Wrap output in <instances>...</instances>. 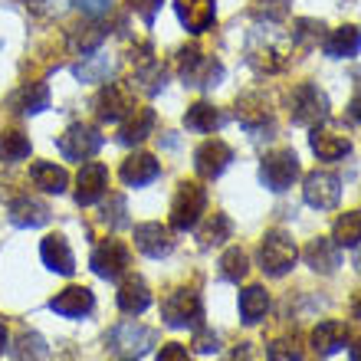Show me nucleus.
I'll return each mask as SVG.
<instances>
[{"label": "nucleus", "mask_w": 361, "mask_h": 361, "mask_svg": "<svg viewBox=\"0 0 361 361\" xmlns=\"http://www.w3.org/2000/svg\"><path fill=\"white\" fill-rule=\"evenodd\" d=\"M299 259V247L286 230H267V237L259 243V267L267 276H286Z\"/></svg>", "instance_id": "obj_1"}, {"label": "nucleus", "mask_w": 361, "mask_h": 361, "mask_svg": "<svg viewBox=\"0 0 361 361\" xmlns=\"http://www.w3.org/2000/svg\"><path fill=\"white\" fill-rule=\"evenodd\" d=\"M207 210V190L197 180H180L178 194L171 200V230H194L200 224V214Z\"/></svg>", "instance_id": "obj_2"}, {"label": "nucleus", "mask_w": 361, "mask_h": 361, "mask_svg": "<svg viewBox=\"0 0 361 361\" xmlns=\"http://www.w3.org/2000/svg\"><path fill=\"white\" fill-rule=\"evenodd\" d=\"M295 178H299V158H295L293 148H279V152L263 154V161H259V180H263L267 190L283 194V190L293 188Z\"/></svg>", "instance_id": "obj_3"}, {"label": "nucleus", "mask_w": 361, "mask_h": 361, "mask_svg": "<svg viewBox=\"0 0 361 361\" xmlns=\"http://www.w3.org/2000/svg\"><path fill=\"white\" fill-rule=\"evenodd\" d=\"M161 315L171 329H188V325L197 329L204 319V302L194 289H171L161 302Z\"/></svg>", "instance_id": "obj_4"}, {"label": "nucleus", "mask_w": 361, "mask_h": 361, "mask_svg": "<svg viewBox=\"0 0 361 361\" xmlns=\"http://www.w3.org/2000/svg\"><path fill=\"white\" fill-rule=\"evenodd\" d=\"M158 342V332L154 329H145L138 322H122L115 325L112 335H109V348L115 355H122L125 361H135L142 358L145 352H152V345Z\"/></svg>", "instance_id": "obj_5"}, {"label": "nucleus", "mask_w": 361, "mask_h": 361, "mask_svg": "<svg viewBox=\"0 0 361 361\" xmlns=\"http://www.w3.org/2000/svg\"><path fill=\"white\" fill-rule=\"evenodd\" d=\"M178 63H180V76H184V82H188V86L214 89V86H220V79H224V66H220L217 59L204 56L197 47L180 49Z\"/></svg>", "instance_id": "obj_6"}, {"label": "nucleus", "mask_w": 361, "mask_h": 361, "mask_svg": "<svg viewBox=\"0 0 361 361\" xmlns=\"http://www.w3.org/2000/svg\"><path fill=\"white\" fill-rule=\"evenodd\" d=\"M289 115H293L295 125L312 128V125H319V122L329 118V99H325V92L319 86L302 82V86L293 92V99H289Z\"/></svg>", "instance_id": "obj_7"}, {"label": "nucleus", "mask_w": 361, "mask_h": 361, "mask_svg": "<svg viewBox=\"0 0 361 361\" xmlns=\"http://www.w3.org/2000/svg\"><path fill=\"white\" fill-rule=\"evenodd\" d=\"M59 152H63V158H69V161H89L99 148H102V135H99V128H92V125H69L66 132L59 135Z\"/></svg>", "instance_id": "obj_8"}, {"label": "nucleus", "mask_w": 361, "mask_h": 361, "mask_svg": "<svg viewBox=\"0 0 361 361\" xmlns=\"http://www.w3.org/2000/svg\"><path fill=\"white\" fill-rule=\"evenodd\" d=\"M302 197H305V204L315 210H332L335 204H338V197H342V180H338V174H332V171L305 174Z\"/></svg>", "instance_id": "obj_9"}, {"label": "nucleus", "mask_w": 361, "mask_h": 361, "mask_svg": "<svg viewBox=\"0 0 361 361\" xmlns=\"http://www.w3.org/2000/svg\"><path fill=\"white\" fill-rule=\"evenodd\" d=\"M230 161H233V148L227 142H220V138H210L194 152V171L204 180L220 178L230 168Z\"/></svg>", "instance_id": "obj_10"}, {"label": "nucleus", "mask_w": 361, "mask_h": 361, "mask_svg": "<svg viewBox=\"0 0 361 361\" xmlns=\"http://www.w3.org/2000/svg\"><path fill=\"white\" fill-rule=\"evenodd\" d=\"M92 269L95 276H102V279H118V276L128 269L132 257H128V247H125L122 240H102L99 247L92 250Z\"/></svg>", "instance_id": "obj_11"}, {"label": "nucleus", "mask_w": 361, "mask_h": 361, "mask_svg": "<svg viewBox=\"0 0 361 361\" xmlns=\"http://www.w3.org/2000/svg\"><path fill=\"white\" fill-rule=\"evenodd\" d=\"M109 190V168L99 161H86L76 178V204L79 207H92L105 197Z\"/></svg>", "instance_id": "obj_12"}, {"label": "nucleus", "mask_w": 361, "mask_h": 361, "mask_svg": "<svg viewBox=\"0 0 361 361\" xmlns=\"http://www.w3.org/2000/svg\"><path fill=\"white\" fill-rule=\"evenodd\" d=\"M135 247L142 250L145 257H168L174 250V237H171V227H164V224H154V220H148V224H138L135 227Z\"/></svg>", "instance_id": "obj_13"}, {"label": "nucleus", "mask_w": 361, "mask_h": 361, "mask_svg": "<svg viewBox=\"0 0 361 361\" xmlns=\"http://www.w3.org/2000/svg\"><path fill=\"white\" fill-rule=\"evenodd\" d=\"M92 305H95V295L86 286H69V289H63V293H56L49 299V309L56 315H63V319H82V315L92 312Z\"/></svg>", "instance_id": "obj_14"}, {"label": "nucleus", "mask_w": 361, "mask_h": 361, "mask_svg": "<svg viewBox=\"0 0 361 361\" xmlns=\"http://www.w3.org/2000/svg\"><path fill=\"white\" fill-rule=\"evenodd\" d=\"M174 10H178L180 23L188 27V33H204V30L214 27L217 20V4L214 0H174Z\"/></svg>", "instance_id": "obj_15"}, {"label": "nucleus", "mask_w": 361, "mask_h": 361, "mask_svg": "<svg viewBox=\"0 0 361 361\" xmlns=\"http://www.w3.org/2000/svg\"><path fill=\"white\" fill-rule=\"evenodd\" d=\"M132 109H135L132 92L125 86H115V82H109V86L99 92V99H95V112H99L102 122H122Z\"/></svg>", "instance_id": "obj_16"}, {"label": "nucleus", "mask_w": 361, "mask_h": 361, "mask_svg": "<svg viewBox=\"0 0 361 361\" xmlns=\"http://www.w3.org/2000/svg\"><path fill=\"white\" fill-rule=\"evenodd\" d=\"M39 257H43V263L59 276L76 273V257H73L69 240L63 237V233H49V237H43V243H39Z\"/></svg>", "instance_id": "obj_17"}, {"label": "nucleus", "mask_w": 361, "mask_h": 361, "mask_svg": "<svg viewBox=\"0 0 361 361\" xmlns=\"http://www.w3.org/2000/svg\"><path fill=\"white\" fill-rule=\"evenodd\" d=\"M154 122H158V118H154V109H145V105L138 109V105H135L132 112L122 118V125H118V142L122 145L145 142V138L154 132Z\"/></svg>", "instance_id": "obj_18"}, {"label": "nucleus", "mask_w": 361, "mask_h": 361, "mask_svg": "<svg viewBox=\"0 0 361 361\" xmlns=\"http://www.w3.org/2000/svg\"><path fill=\"white\" fill-rule=\"evenodd\" d=\"M122 180L128 184V188H145V184H152L158 174H161V164H158V158L154 154H132V158H125L122 161Z\"/></svg>", "instance_id": "obj_19"}, {"label": "nucleus", "mask_w": 361, "mask_h": 361, "mask_svg": "<svg viewBox=\"0 0 361 361\" xmlns=\"http://www.w3.org/2000/svg\"><path fill=\"white\" fill-rule=\"evenodd\" d=\"M342 247H335V240H325V237H315L309 240V247H305V263L315 269V273L322 276H332L335 269L342 267Z\"/></svg>", "instance_id": "obj_20"}, {"label": "nucleus", "mask_w": 361, "mask_h": 361, "mask_svg": "<svg viewBox=\"0 0 361 361\" xmlns=\"http://www.w3.org/2000/svg\"><path fill=\"white\" fill-rule=\"evenodd\" d=\"M309 145H312V152L319 154L322 161H338V158H345V154L352 152V142H348V135L329 132V128H319V125H312Z\"/></svg>", "instance_id": "obj_21"}, {"label": "nucleus", "mask_w": 361, "mask_h": 361, "mask_svg": "<svg viewBox=\"0 0 361 361\" xmlns=\"http://www.w3.org/2000/svg\"><path fill=\"white\" fill-rule=\"evenodd\" d=\"M345 342H348V325L345 322L329 319V322H319L312 329V348H315V355H322V358L342 352Z\"/></svg>", "instance_id": "obj_22"}, {"label": "nucleus", "mask_w": 361, "mask_h": 361, "mask_svg": "<svg viewBox=\"0 0 361 361\" xmlns=\"http://www.w3.org/2000/svg\"><path fill=\"white\" fill-rule=\"evenodd\" d=\"M47 220H49V207L43 200L30 197V194L10 200V224L13 227H43Z\"/></svg>", "instance_id": "obj_23"}, {"label": "nucleus", "mask_w": 361, "mask_h": 361, "mask_svg": "<svg viewBox=\"0 0 361 361\" xmlns=\"http://www.w3.org/2000/svg\"><path fill=\"white\" fill-rule=\"evenodd\" d=\"M30 180H33V188H39L43 194H66L69 188V174L66 168H59L53 161H37L30 168Z\"/></svg>", "instance_id": "obj_24"}, {"label": "nucleus", "mask_w": 361, "mask_h": 361, "mask_svg": "<svg viewBox=\"0 0 361 361\" xmlns=\"http://www.w3.org/2000/svg\"><path fill=\"white\" fill-rule=\"evenodd\" d=\"M152 305V289L145 286V279H125L122 289H118V309L125 315H142L145 309Z\"/></svg>", "instance_id": "obj_25"}, {"label": "nucleus", "mask_w": 361, "mask_h": 361, "mask_svg": "<svg viewBox=\"0 0 361 361\" xmlns=\"http://www.w3.org/2000/svg\"><path fill=\"white\" fill-rule=\"evenodd\" d=\"M250 63L259 69V73H283L289 66V49L286 47H276L273 39L257 47V43H250Z\"/></svg>", "instance_id": "obj_26"}, {"label": "nucleus", "mask_w": 361, "mask_h": 361, "mask_svg": "<svg viewBox=\"0 0 361 361\" xmlns=\"http://www.w3.org/2000/svg\"><path fill=\"white\" fill-rule=\"evenodd\" d=\"M361 49V30L358 27H338L332 30V37L325 39V53L332 59H352Z\"/></svg>", "instance_id": "obj_27"}, {"label": "nucleus", "mask_w": 361, "mask_h": 361, "mask_svg": "<svg viewBox=\"0 0 361 361\" xmlns=\"http://www.w3.org/2000/svg\"><path fill=\"white\" fill-rule=\"evenodd\" d=\"M269 312V293L263 286H247L240 293V319L247 325H257Z\"/></svg>", "instance_id": "obj_28"}, {"label": "nucleus", "mask_w": 361, "mask_h": 361, "mask_svg": "<svg viewBox=\"0 0 361 361\" xmlns=\"http://www.w3.org/2000/svg\"><path fill=\"white\" fill-rule=\"evenodd\" d=\"M13 109L23 115H39L43 109H49V89L47 82H30V86H23L17 95H13Z\"/></svg>", "instance_id": "obj_29"}, {"label": "nucleus", "mask_w": 361, "mask_h": 361, "mask_svg": "<svg viewBox=\"0 0 361 361\" xmlns=\"http://www.w3.org/2000/svg\"><path fill=\"white\" fill-rule=\"evenodd\" d=\"M332 240L335 247H345V250L361 247V210H348V214H342L335 220Z\"/></svg>", "instance_id": "obj_30"}, {"label": "nucleus", "mask_w": 361, "mask_h": 361, "mask_svg": "<svg viewBox=\"0 0 361 361\" xmlns=\"http://www.w3.org/2000/svg\"><path fill=\"white\" fill-rule=\"evenodd\" d=\"M112 69H115L112 56H105V53H92V56L82 59L73 73H76V79H82V82H105V79L112 76Z\"/></svg>", "instance_id": "obj_31"}, {"label": "nucleus", "mask_w": 361, "mask_h": 361, "mask_svg": "<svg viewBox=\"0 0 361 361\" xmlns=\"http://www.w3.org/2000/svg\"><path fill=\"white\" fill-rule=\"evenodd\" d=\"M220 112L214 109L210 102H194L184 112V125H188L190 132H214V128H220Z\"/></svg>", "instance_id": "obj_32"}, {"label": "nucleus", "mask_w": 361, "mask_h": 361, "mask_svg": "<svg viewBox=\"0 0 361 361\" xmlns=\"http://www.w3.org/2000/svg\"><path fill=\"white\" fill-rule=\"evenodd\" d=\"M30 158V138L17 128H10V132H0V161L4 164H17Z\"/></svg>", "instance_id": "obj_33"}, {"label": "nucleus", "mask_w": 361, "mask_h": 361, "mask_svg": "<svg viewBox=\"0 0 361 361\" xmlns=\"http://www.w3.org/2000/svg\"><path fill=\"white\" fill-rule=\"evenodd\" d=\"M220 276L227 279V283H243L250 276V257L243 253L240 247H230L224 257H220Z\"/></svg>", "instance_id": "obj_34"}, {"label": "nucleus", "mask_w": 361, "mask_h": 361, "mask_svg": "<svg viewBox=\"0 0 361 361\" xmlns=\"http://www.w3.org/2000/svg\"><path fill=\"white\" fill-rule=\"evenodd\" d=\"M237 118L247 125V128H257V125L269 122V112L259 95H243V99H237Z\"/></svg>", "instance_id": "obj_35"}, {"label": "nucleus", "mask_w": 361, "mask_h": 361, "mask_svg": "<svg viewBox=\"0 0 361 361\" xmlns=\"http://www.w3.org/2000/svg\"><path fill=\"white\" fill-rule=\"evenodd\" d=\"M47 358V342L37 332H23L13 345V361H43Z\"/></svg>", "instance_id": "obj_36"}, {"label": "nucleus", "mask_w": 361, "mask_h": 361, "mask_svg": "<svg viewBox=\"0 0 361 361\" xmlns=\"http://www.w3.org/2000/svg\"><path fill=\"white\" fill-rule=\"evenodd\" d=\"M230 220L224 217V214H214V217L207 220V224H204V227H200V247L207 250V247H217V243H224V240H230Z\"/></svg>", "instance_id": "obj_37"}, {"label": "nucleus", "mask_w": 361, "mask_h": 361, "mask_svg": "<svg viewBox=\"0 0 361 361\" xmlns=\"http://www.w3.org/2000/svg\"><path fill=\"white\" fill-rule=\"evenodd\" d=\"M105 39V30L99 27V23H92V27H76L73 30V47L86 56V53H95V49L102 47Z\"/></svg>", "instance_id": "obj_38"}, {"label": "nucleus", "mask_w": 361, "mask_h": 361, "mask_svg": "<svg viewBox=\"0 0 361 361\" xmlns=\"http://www.w3.org/2000/svg\"><path fill=\"white\" fill-rule=\"evenodd\" d=\"M267 361H302V345L295 338H273L267 345Z\"/></svg>", "instance_id": "obj_39"}, {"label": "nucleus", "mask_w": 361, "mask_h": 361, "mask_svg": "<svg viewBox=\"0 0 361 361\" xmlns=\"http://www.w3.org/2000/svg\"><path fill=\"white\" fill-rule=\"evenodd\" d=\"M322 37V23H315V20H295V30H293V43H315V39Z\"/></svg>", "instance_id": "obj_40"}, {"label": "nucleus", "mask_w": 361, "mask_h": 361, "mask_svg": "<svg viewBox=\"0 0 361 361\" xmlns=\"http://www.w3.org/2000/svg\"><path fill=\"white\" fill-rule=\"evenodd\" d=\"M194 348H197L200 355H210L220 348V335L210 332V329H204V325H197V332H194Z\"/></svg>", "instance_id": "obj_41"}, {"label": "nucleus", "mask_w": 361, "mask_h": 361, "mask_svg": "<svg viewBox=\"0 0 361 361\" xmlns=\"http://www.w3.org/2000/svg\"><path fill=\"white\" fill-rule=\"evenodd\" d=\"M128 4H132V10H135V13H138V17H142L145 23H148V27H152V23H154V17H158V10H161V4H164V0H128Z\"/></svg>", "instance_id": "obj_42"}, {"label": "nucleus", "mask_w": 361, "mask_h": 361, "mask_svg": "<svg viewBox=\"0 0 361 361\" xmlns=\"http://www.w3.org/2000/svg\"><path fill=\"white\" fill-rule=\"evenodd\" d=\"M109 204H112V214L105 210V224H109V227H125V224H128V217H125V197L112 194Z\"/></svg>", "instance_id": "obj_43"}, {"label": "nucleus", "mask_w": 361, "mask_h": 361, "mask_svg": "<svg viewBox=\"0 0 361 361\" xmlns=\"http://www.w3.org/2000/svg\"><path fill=\"white\" fill-rule=\"evenodd\" d=\"M154 361H194V358H190V352L180 342H168V345H161V352H158Z\"/></svg>", "instance_id": "obj_44"}, {"label": "nucleus", "mask_w": 361, "mask_h": 361, "mask_svg": "<svg viewBox=\"0 0 361 361\" xmlns=\"http://www.w3.org/2000/svg\"><path fill=\"white\" fill-rule=\"evenodd\" d=\"M79 7H82V13H89V17H105L109 10H112V0H76Z\"/></svg>", "instance_id": "obj_45"}, {"label": "nucleus", "mask_w": 361, "mask_h": 361, "mask_svg": "<svg viewBox=\"0 0 361 361\" xmlns=\"http://www.w3.org/2000/svg\"><path fill=\"white\" fill-rule=\"evenodd\" d=\"M224 361H253V352H250V345L243 342V345H237V348H233Z\"/></svg>", "instance_id": "obj_46"}, {"label": "nucleus", "mask_w": 361, "mask_h": 361, "mask_svg": "<svg viewBox=\"0 0 361 361\" xmlns=\"http://www.w3.org/2000/svg\"><path fill=\"white\" fill-rule=\"evenodd\" d=\"M348 118L361 125V89L352 95V102H348Z\"/></svg>", "instance_id": "obj_47"}, {"label": "nucleus", "mask_w": 361, "mask_h": 361, "mask_svg": "<svg viewBox=\"0 0 361 361\" xmlns=\"http://www.w3.org/2000/svg\"><path fill=\"white\" fill-rule=\"evenodd\" d=\"M352 315L355 319H361V289L355 293V299H352Z\"/></svg>", "instance_id": "obj_48"}, {"label": "nucleus", "mask_w": 361, "mask_h": 361, "mask_svg": "<svg viewBox=\"0 0 361 361\" xmlns=\"http://www.w3.org/2000/svg\"><path fill=\"white\" fill-rule=\"evenodd\" d=\"M4 348H7V325L0 322V355H4Z\"/></svg>", "instance_id": "obj_49"}, {"label": "nucleus", "mask_w": 361, "mask_h": 361, "mask_svg": "<svg viewBox=\"0 0 361 361\" xmlns=\"http://www.w3.org/2000/svg\"><path fill=\"white\" fill-rule=\"evenodd\" d=\"M352 361H361V338L352 345Z\"/></svg>", "instance_id": "obj_50"}, {"label": "nucleus", "mask_w": 361, "mask_h": 361, "mask_svg": "<svg viewBox=\"0 0 361 361\" xmlns=\"http://www.w3.org/2000/svg\"><path fill=\"white\" fill-rule=\"evenodd\" d=\"M47 7H53V10H59V7H66V0H43Z\"/></svg>", "instance_id": "obj_51"}]
</instances>
